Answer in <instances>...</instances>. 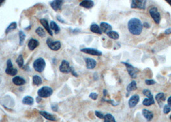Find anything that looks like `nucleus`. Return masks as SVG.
Instances as JSON below:
<instances>
[{
    "mask_svg": "<svg viewBox=\"0 0 171 122\" xmlns=\"http://www.w3.org/2000/svg\"><path fill=\"white\" fill-rule=\"evenodd\" d=\"M33 66L36 72L41 73L42 72H43L44 68H45L46 62L43 58H38L33 62Z\"/></svg>",
    "mask_w": 171,
    "mask_h": 122,
    "instance_id": "obj_3",
    "label": "nucleus"
},
{
    "mask_svg": "<svg viewBox=\"0 0 171 122\" xmlns=\"http://www.w3.org/2000/svg\"><path fill=\"white\" fill-rule=\"evenodd\" d=\"M98 94L96 93H91L90 95H89V98H91V99H93V100H97V99L98 98Z\"/></svg>",
    "mask_w": 171,
    "mask_h": 122,
    "instance_id": "obj_36",
    "label": "nucleus"
},
{
    "mask_svg": "<svg viewBox=\"0 0 171 122\" xmlns=\"http://www.w3.org/2000/svg\"><path fill=\"white\" fill-rule=\"evenodd\" d=\"M71 68L72 67L69 66V62L67 61L64 60L59 67V70L61 72L63 73H68L71 72Z\"/></svg>",
    "mask_w": 171,
    "mask_h": 122,
    "instance_id": "obj_10",
    "label": "nucleus"
},
{
    "mask_svg": "<svg viewBox=\"0 0 171 122\" xmlns=\"http://www.w3.org/2000/svg\"><path fill=\"white\" fill-rule=\"evenodd\" d=\"M165 33L166 34V35H170V34H171V28H167V30H165Z\"/></svg>",
    "mask_w": 171,
    "mask_h": 122,
    "instance_id": "obj_42",
    "label": "nucleus"
},
{
    "mask_svg": "<svg viewBox=\"0 0 171 122\" xmlns=\"http://www.w3.org/2000/svg\"><path fill=\"white\" fill-rule=\"evenodd\" d=\"M40 115L43 116L44 118H46V120H50V121H55L56 118H55V116L54 115H52L51 114H50L48 112L46 111H40Z\"/></svg>",
    "mask_w": 171,
    "mask_h": 122,
    "instance_id": "obj_23",
    "label": "nucleus"
},
{
    "mask_svg": "<svg viewBox=\"0 0 171 122\" xmlns=\"http://www.w3.org/2000/svg\"><path fill=\"white\" fill-rule=\"evenodd\" d=\"M39 42L37 39H31L29 41V42H28V47H29L30 50L33 51L39 46Z\"/></svg>",
    "mask_w": 171,
    "mask_h": 122,
    "instance_id": "obj_16",
    "label": "nucleus"
},
{
    "mask_svg": "<svg viewBox=\"0 0 171 122\" xmlns=\"http://www.w3.org/2000/svg\"><path fill=\"white\" fill-rule=\"evenodd\" d=\"M12 82L14 84L16 85V86H22V85H24L25 84V82H26L24 78H23L19 76H14V77L12 78Z\"/></svg>",
    "mask_w": 171,
    "mask_h": 122,
    "instance_id": "obj_19",
    "label": "nucleus"
},
{
    "mask_svg": "<svg viewBox=\"0 0 171 122\" xmlns=\"http://www.w3.org/2000/svg\"><path fill=\"white\" fill-rule=\"evenodd\" d=\"M146 0H132L131 7L132 8L144 10L146 8Z\"/></svg>",
    "mask_w": 171,
    "mask_h": 122,
    "instance_id": "obj_5",
    "label": "nucleus"
},
{
    "mask_svg": "<svg viewBox=\"0 0 171 122\" xmlns=\"http://www.w3.org/2000/svg\"><path fill=\"white\" fill-rule=\"evenodd\" d=\"M155 99H156V102H158L159 106L161 107L162 106H163L164 102L165 101V99H166V98H165L164 93H158V94L156 95Z\"/></svg>",
    "mask_w": 171,
    "mask_h": 122,
    "instance_id": "obj_13",
    "label": "nucleus"
},
{
    "mask_svg": "<svg viewBox=\"0 0 171 122\" xmlns=\"http://www.w3.org/2000/svg\"><path fill=\"white\" fill-rule=\"evenodd\" d=\"M90 30L92 32H93L97 34H99V35H101L102 33V32L101 29H100V27L99 26V25L97 24H92L90 27Z\"/></svg>",
    "mask_w": 171,
    "mask_h": 122,
    "instance_id": "obj_22",
    "label": "nucleus"
},
{
    "mask_svg": "<svg viewBox=\"0 0 171 122\" xmlns=\"http://www.w3.org/2000/svg\"><path fill=\"white\" fill-rule=\"evenodd\" d=\"M106 101V102H108V103H109V104H111L112 106H118V105H119V104H116L115 103V102H114V100H102V101Z\"/></svg>",
    "mask_w": 171,
    "mask_h": 122,
    "instance_id": "obj_39",
    "label": "nucleus"
},
{
    "mask_svg": "<svg viewBox=\"0 0 171 122\" xmlns=\"http://www.w3.org/2000/svg\"><path fill=\"white\" fill-rule=\"evenodd\" d=\"M122 63L124 64L125 66L126 69H127V70L129 75H130L131 77L132 78H136L137 73H138V70H137L136 68H135L134 66H133L131 64L127 63V62H122Z\"/></svg>",
    "mask_w": 171,
    "mask_h": 122,
    "instance_id": "obj_6",
    "label": "nucleus"
},
{
    "mask_svg": "<svg viewBox=\"0 0 171 122\" xmlns=\"http://www.w3.org/2000/svg\"><path fill=\"white\" fill-rule=\"evenodd\" d=\"M167 103L168 105L171 107V96H170V97L167 99Z\"/></svg>",
    "mask_w": 171,
    "mask_h": 122,
    "instance_id": "obj_45",
    "label": "nucleus"
},
{
    "mask_svg": "<svg viewBox=\"0 0 171 122\" xmlns=\"http://www.w3.org/2000/svg\"><path fill=\"white\" fill-rule=\"evenodd\" d=\"M85 62L86 64V67L89 70H92L97 66V62L95 59L92 58H86Z\"/></svg>",
    "mask_w": 171,
    "mask_h": 122,
    "instance_id": "obj_12",
    "label": "nucleus"
},
{
    "mask_svg": "<svg viewBox=\"0 0 171 122\" xmlns=\"http://www.w3.org/2000/svg\"><path fill=\"white\" fill-rule=\"evenodd\" d=\"M170 120H171V115H170Z\"/></svg>",
    "mask_w": 171,
    "mask_h": 122,
    "instance_id": "obj_48",
    "label": "nucleus"
},
{
    "mask_svg": "<svg viewBox=\"0 0 171 122\" xmlns=\"http://www.w3.org/2000/svg\"><path fill=\"white\" fill-rule=\"evenodd\" d=\"M104 119V122H116L114 116L111 114H106Z\"/></svg>",
    "mask_w": 171,
    "mask_h": 122,
    "instance_id": "obj_30",
    "label": "nucleus"
},
{
    "mask_svg": "<svg viewBox=\"0 0 171 122\" xmlns=\"http://www.w3.org/2000/svg\"><path fill=\"white\" fill-rule=\"evenodd\" d=\"M37 94L40 98H48L53 94V89L50 87L44 86L38 90Z\"/></svg>",
    "mask_w": 171,
    "mask_h": 122,
    "instance_id": "obj_2",
    "label": "nucleus"
},
{
    "mask_svg": "<svg viewBox=\"0 0 171 122\" xmlns=\"http://www.w3.org/2000/svg\"><path fill=\"white\" fill-rule=\"evenodd\" d=\"M107 35L109 38L114 39V40H117V39H119V34L116 32H114V31H113V30L108 32L107 33Z\"/></svg>",
    "mask_w": 171,
    "mask_h": 122,
    "instance_id": "obj_26",
    "label": "nucleus"
},
{
    "mask_svg": "<svg viewBox=\"0 0 171 122\" xmlns=\"http://www.w3.org/2000/svg\"><path fill=\"white\" fill-rule=\"evenodd\" d=\"M145 84L148 86H151V85H154L156 84V82L154 80H151V79H149V80H145Z\"/></svg>",
    "mask_w": 171,
    "mask_h": 122,
    "instance_id": "obj_37",
    "label": "nucleus"
},
{
    "mask_svg": "<svg viewBox=\"0 0 171 122\" xmlns=\"http://www.w3.org/2000/svg\"><path fill=\"white\" fill-rule=\"evenodd\" d=\"M23 104L25 105H28V106H32L33 105V102H34V100L31 96H25L23 99Z\"/></svg>",
    "mask_w": 171,
    "mask_h": 122,
    "instance_id": "obj_24",
    "label": "nucleus"
},
{
    "mask_svg": "<svg viewBox=\"0 0 171 122\" xmlns=\"http://www.w3.org/2000/svg\"><path fill=\"white\" fill-rule=\"evenodd\" d=\"M7 74L11 76H16L18 73V70L13 67V64L10 59H8L7 62V69L5 70Z\"/></svg>",
    "mask_w": 171,
    "mask_h": 122,
    "instance_id": "obj_8",
    "label": "nucleus"
},
{
    "mask_svg": "<svg viewBox=\"0 0 171 122\" xmlns=\"http://www.w3.org/2000/svg\"><path fill=\"white\" fill-rule=\"evenodd\" d=\"M137 89V84H136V82L135 81H132L131 82L130 84H129V85L127 87V91L129 93H130L131 91H133L136 90Z\"/></svg>",
    "mask_w": 171,
    "mask_h": 122,
    "instance_id": "obj_25",
    "label": "nucleus"
},
{
    "mask_svg": "<svg viewBox=\"0 0 171 122\" xmlns=\"http://www.w3.org/2000/svg\"><path fill=\"white\" fill-rule=\"evenodd\" d=\"M50 28H51V30H54L55 31V33L56 34H57L59 33L60 32V28L59 27L58 25L55 23L54 21H52L50 22Z\"/></svg>",
    "mask_w": 171,
    "mask_h": 122,
    "instance_id": "obj_27",
    "label": "nucleus"
},
{
    "mask_svg": "<svg viewBox=\"0 0 171 122\" xmlns=\"http://www.w3.org/2000/svg\"><path fill=\"white\" fill-rule=\"evenodd\" d=\"M128 30L134 35H139L143 30V25L138 18H132L128 22Z\"/></svg>",
    "mask_w": 171,
    "mask_h": 122,
    "instance_id": "obj_1",
    "label": "nucleus"
},
{
    "mask_svg": "<svg viewBox=\"0 0 171 122\" xmlns=\"http://www.w3.org/2000/svg\"><path fill=\"white\" fill-rule=\"evenodd\" d=\"M100 29H101L102 33H104L107 34L108 32L112 31V27L110 25L107 23V22H102L100 25Z\"/></svg>",
    "mask_w": 171,
    "mask_h": 122,
    "instance_id": "obj_15",
    "label": "nucleus"
},
{
    "mask_svg": "<svg viewBox=\"0 0 171 122\" xmlns=\"http://www.w3.org/2000/svg\"><path fill=\"white\" fill-rule=\"evenodd\" d=\"M80 6L89 9L94 6V2L92 0H83L80 3Z\"/></svg>",
    "mask_w": 171,
    "mask_h": 122,
    "instance_id": "obj_17",
    "label": "nucleus"
},
{
    "mask_svg": "<svg viewBox=\"0 0 171 122\" xmlns=\"http://www.w3.org/2000/svg\"><path fill=\"white\" fill-rule=\"evenodd\" d=\"M35 32L39 37H44L46 35L45 31H44L43 28L41 27H38L37 28V30H35Z\"/></svg>",
    "mask_w": 171,
    "mask_h": 122,
    "instance_id": "obj_31",
    "label": "nucleus"
},
{
    "mask_svg": "<svg viewBox=\"0 0 171 122\" xmlns=\"http://www.w3.org/2000/svg\"><path fill=\"white\" fill-rule=\"evenodd\" d=\"M63 1L64 0H54V1H52L51 2L50 5H51L53 9L57 11L58 10H59L61 8V6H62V5L63 3Z\"/></svg>",
    "mask_w": 171,
    "mask_h": 122,
    "instance_id": "obj_14",
    "label": "nucleus"
},
{
    "mask_svg": "<svg viewBox=\"0 0 171 122\" xmlns=\"http://www.w3.org/2000/svg\"><path fill=\"white\" fill-rule=\"evenodd\" d=\"M144 25V26H143V27H144L147 28H149L150 27V25H149V24L148 23V22H144V25Z\"/></svg>",
    "mask_w": 171,
    "mask_h": 122,
    "instance_id": "obj_43",
    "label": "nucleus"
},
{
    "mask_svg": "<svg viewBox=\"0 0 171 122\" xmlns=\"http://www.w3.org/2000/svg\"><path fill=\"white\" fill-rule=\"evenodd\" d=\"M142 115L144 116V117L146 119V120L148 121H151V120L153 119L154 117V115L153 114V112L150 111V110H149L147 109H143L142 110Z\"/></svg>",
    "mask_w": 171,
    "mask_h": 122,
    "instance_id": "obj_18",
    "label": "nucleus"
},
{
    "mask_svg": "<svg viewBox=\"0 0 171 122\" xmlns=\"http://www.w3.org/2000/svg\"><path fill=\"white\" fill-rule=\"evenodd\" d=\"M71 72V73H72V75H74V76H75V77H77V76H78L77 73L75 72L74 69V68H73L72 67V68H71V72Z\"/></svg>",
    "mask_w": 171,
    "mask_h": 122,
    "instance_id": "obj_41",
    "label": "nucleus"
},
{
    "mask_svg": "<svg viewBox=\"0 0 171 122\" xmlns=\"http://www.w3.org/2000/svg\"><path fill=\"white\" fill-rule=\"evenodd\" d=\"M103 95H104V97H106L108 95V91L106 89H104L103 90Z\"/></svg>",
    "mask_w": 171,
    "mask_h": 122,
    "instance_id": "obj_44",
    "label": "nucleus"
},
{
    "mask_svg": "<svg viewBox=\"0 0 171 122\" xmlns=\"http://www.w3.org/2000/svg\"><path fill=\"white\" fill-rule=\"evenodd\" d=\"M95 115L100 119H104V115H103V113L100 111H95Z\"/></svg>",
    "mask_w": 171,
    "mask_h": 122,
    "instance_id": "obj_38",
    "label": "nucleus"
},
{
    "mask_svg": "<svg viewBox=\"0 0 171 122\" xmlns=\"http://www.w3.org/2000/svg\"><path fill=\"white\" fill-rule=\"evenodd\" d=\"M19 44L21 46V45H23V44L26 35H25V34L24 33L23 31H19Z\"/></svg>",
    "mask_w": 171,
    "mask_h": 122,
    "instance_id": "obj_33",
    "label": "nucleus"
},
{
    "mask_svg": "<svg viewBox=\"0 0 171 122\" xmlns=\"http://www.w3.org/2000/svg\"><path fill=\"white\" fill-rule=\"evenodd\" d=\"M5 0H0V6H1V5L3 3L5 2Z\"/></svg>",
    "mask_w": 171,
    "mask_h": 122,
    "instance_id": "obj_46",
    "label": "nucleus"
},
{
    "mask_svg": "<svg viewBox=\"0 0 171 122\" xmlns=\"http://www.w3.org/2000/svg\"><path fill=\"white\" fill-rule=\"evenodd\" d=\"M81 52L84 53H87V54L95 55V56H101L102 55V53L100 52V51L94 49V48H83V49L81 50Z\"/></svg>",
    "mask_w": 171,
    "mask_h": 122,
    "instance_id": "obj_9",
    "label": "nucleus"
},
{
    "mask_svg": "<svg viewBox=\"0 0 171 122\" xmlns=\"http://www.w3.org/2000/svg\"><path fill=\"white\" fill-rule=\"evenodd\" d=\"M33 84L35 86H39L42 84V79L38 75H34L33 76Z\"/></svg>",
    "mask_w": 171,
    "mask_h": 122,
    "instance_id": "obj_29",
    "label": "nucleus"
},
{
    "mask_svg": "<svg viewBox=\"0 0 171 122\" xmlns=\"http://www.w3.org/2000/svg\"><path fill=\"white\" fill-rule=\"evenodd\" d=\"M155 99H154L153 95H151L150 96H148L147 98H145L143 101V105L145 106H150L151 105H153L155 104Z\"/></svg>",
    "mask_w": 171,
    "mask_h": 122,
    "instance_id": "obj_21",
    "label": "nucleus"
},
{
    "mask_svg": "<svg viewBox=\"0 0 171 122\" xmlns=\"http://www.w3.org/2000/svg\"><path fill=\"white\" fill-rule=\"evenodd\" d=\"M165 1H166L170 5H171V0H165Z\"/></svg>",
    "mask_w": 171,
    "mask_h": 122,
    "instance_id": "obj_47",
    "label": "nucleus"
},
{
    "mask_svg": "<svg viewBox=\"0 0 171 122\" xmlns=\"http://www.w3.org/2000/svg\"><path fill=\"white\" fill-rule=\"evenodd\" d=\"M140 100V97L138 95H135L131 96L129 100L128 104H129V107L130 108H133V107H135L137 104H138Z\"/></svg>",
    "mask_w": 171,
    "mask_h": 122,
    "instance_id": "obj_11",
    "label": "nucleus"
},
{
    "mask_svg": "<svg viewBox=\"0 0 171 122\" xmlns=\"http://www.w3.org/2000/svg\"><path fill=\"white\" fill-rule=\"evenodd\" d=\"M149 14L152 17L154 21L156 24H159L161 21V15L160 13L159 12L158 8L156 7H152L149 9Z\"/></svg>",
    "mask_w": 171,
    "mask_h": 122,
    "instance_id": "obj_4",
    "label": "nucleus"
},
{
    "mask_svg": "<svg viewBox=\"0 0 171 122\" xmlns=\"http://www.w3.org/2000/svg\"><path fill=\"white\" fill-rule=\"evenodd\" d=\"M143 94H144L145 96H146L147 97H148V96H150L151 95H153L152 93H151V91L149 89H144V91H143Z\"/></svg>",
    "mask_w": 171,
    "mask_h": 122,
    "instance_id": "obj_35",
    "label": "nucleus"
},
{
    "mask_svg": "<svg viewBox=\"0 0 171 122\" xmlns=\"http://www.w3.org/2000/svg\"><path fill=\"white\" fill-rule=\"evenodd\" d=\"M52 109L54 111H57L58 110V105L57 104H53L52 105Z\"/></svg>",
    "mask_w": 171,
    "mask_h": 122,
    "instance_id": "obj_40",
    "label": "nucleus"
},
{
    "mask_svg": "<svg viewBox=\"0 0 171 122\" xmlns=\"http://www.w3.org/2000/svg\"><path fill=\"white\" fill-rule=\"evenodd\" d=\"M40 22L42 24V25H43V26L44 27V28H45L46 30L48 32V33L50 35L52 36L53 35L52 30H51V28H50V27L48 25V21L46 20V19H40Z\"/></svg>",
    "mask_w": 171,
    "mask_h": 122,
    "instance_id": "obj_20",
    "label": "nucleus"
},
{
    "mask_svg": "<svg viewBox=\"0 0 171 122\" xmlns=\"http://www.w3.org/2000/svg\"><path fill=\"white\" fill-rule=\"evenodd\" d=\"M16 62L19 67H23V65H24V59H23V56H22L21 55H19L18 59H16Z\"/></svg>",
    "mask_w": 171,
    "mask_h": 122,
    "instance_id": "obj_32",
    "label": "nucleus"
},
{
    "mask_svg": "<svg viewBox=\"0 0 171 122\" xmlns=\"http://www.w3.org/2000/svg\"><path fill=\"white\" fill-rule=\"evenodd\" d=\"M46 43L50 49H51L53 51H58L59 50H60V48H61V43L60 41H53L50 38H48L47 39Z\"/></svg>",
    "mask_w": 171,
    "mask_h": 122,
    "instance_id": "obj_7",
    "label": "nucleus"
},
{
    "mask_svg": "<svg viewBox=\"0 0 171 122\" xmlns=\"http://www.w3.org/2000/svg\"><path fill=\"white\" fill-rule=\"evenodd\" d=\"M16 28H17V23L16 22H13L12 23H10L9 26L7 27L6 31H5V33L7 34L8 33L12 32L13 30L16 29Z\"/></svg>",
    "mask_w": 171,
    "mask_h": 122,
    "instance_id": "obj_28",
    "label": "nucleus"
},
{
    "mask_svg": "<svg viewBox=\"0 0 171 122\" xmlns=\"http://www.w3.org/2000/svg\"><path fill=\"white\" fill-rule=\"evenodd\" d=\"M171 110V107L169 105L167 104L165 105L164 107V114H168V113H169Z\"/></svg>",
    "mask_w": 171,
    "mask_h": 122,
    "instance_id": "obj_34",
    "label": "nucleus"
}]
</instances>
